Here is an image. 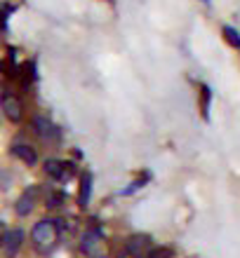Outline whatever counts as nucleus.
Returning <instances> with one entry per match:
<instances>
[{"label": "nucleus", "mask_w": 240, "mask_h": 258, "mask_svg": "<svg viewBox=\"0 0 240 258\" xmlns=\"http://www.w3.org/2000/svg\"><path fill=\"white\" fill-rule=\"evenodd\" d=\"M76 249L85 258H113L109 237H106L102 225H94V221H89L87 228L80 230V235L76 239Z\"/></svg>", "instance_id": "f03ea898"}, {"label": "nucleus", "mask_w": 240, "mask_h": 258, "mask_svg": "<svg viewBox=\"0 0 240 258\" xmlns=\"http://www.w3.org/2000/svg\"><path fill=\"white\" fill-rule=\"evenodd\" d=\"M113 258H137V256H132V253H127L125 249H120V251L113 253Z\"/></svg>", "instance_id": "f3484780"}, {"label": "nucleus", "mask_w": 240, "mask_h": 258, "mask_svg": "<svg viewBox=\"0 0 240 258\" xmlns=\"http://www.w3.org/2000/svg\"><path fill=\"white\" fill-rule=\"evenodd\" d=\"M146 258H174V249L165 244H153V249L146 253Z\"/></svg>", "instance_id": "4468645a"}, {"label": "nucleus", "mask_w": 240, "mask_h": 258, "mask_svg": "<svg viewBox=\"0 0 240 258\" xmlns=\"http://www.w3.org/2000/svg\"><path fill=\"white\" fill-rule=\"evenodd\" d=\"M92 188H94V176L92 171H80L78 174V195H76V204L78 209H87L89 207V200H92Z\"/></svg>", "instance_id": "9d476101"}, {"label": "nucleus", "mask_w": 240, "mask_h": 258, "mask_svg": "<svg viewBox=\"0 0 240 258\" xmlns=\"http://www.w3.org/2000/svg\"><path fill=\"white\" fill-rule=\"evenodd\" d=\"M153 244H156V242H153L151 235H146V232H132V235L125 237L123 249L137 258H146V253L153 249Z\"/></svg>", "instance_id": "1a4fd4ad"}, {"label": "nucleus", "mask_w": 240, "mask_h": 258, "mask_svg": "<svg viewBox=\"0 0 240 258\" xmlns=\"http://www.w3.org/2000/svg\"><path fill=\"white\" fill-rule=\"evenodd\" d=\"M42 204H45V209H50V211H59L64 204H66V192L55 183L52 188L42 190Z\"/></svg>", "instance_id": "9b49d317"}, {"label": "nucleus", "mask_w": 240, "mask_h": 258, "mask_svg": "<svg viewBox=\"0 0 240 258\" xmlns=\"http://www.w3.org/2000/svg\"><path fill=\"white\" fill-rule=\"evenodd\" d=\"M200 3H210V0H200Z\"/></svg>", "instance_id": "412c9836"}, {"label": "nucleus", "mask_w": 240, "mask_h": 258, "mask_svg": "<svg viewBox=\"0 0 240 258\" xmlns=\"http://www.w3.org/2000/svg\"><path fill=\"white\" fill-rule=\"evenodd\" d=\"M203 94H200V110H203V117H210V99H212V92H210V87H205L203 85V89H200Z\"/></svg>", "instance_id": "2eb2a0df"}, {"label": "nucleus", "mask_w": 240, "mask_h": 258, "mask_svg": "<svg viewBox=\"0 0 240 258\" xmlns=\"http://www.w3.org/2000/svg\"><path fill=\"white\" fill-rule=\"evenodd\" d=\"M7 230H10V225L0 218V244H3V239H5V235H7Z\"/></svg>", "instance_id": "dca6fc26"}, {"label": "nucleus", "mask_w": 240, "mask_h": 258, "mask_svg": "<svg viewBox=\"0 0 240 258\" xmlns=\"http://www.w3.org/2000/svg\"><path fill=\"white\" fill-rule=\"evenodd\" d=\"M26 244H28V232L24 230L21 225H14V228L7 230L5 239H3V244H0V253L5 258H19Z\"/></svg>", "instance_id": "0eeeda50"}, {"label": "nucleus", "mask_w": 240, "mask_h": 258, "mask_svg": "<svg viewBox=\"0 0 240 258\" xmlns=\"http://www.w3.org/2000/svg\"><path fill=\"white\" fill-rule=\"evenodd\" d=\"M106 3H116V0H106Z\"/></svg>", "instance_id": "aec40b11"}, {"label": "nucleus", "mask_w": 240, "mask_h": 258, "mask_svg": "<svg viewBox=\"0 0 240 258\" xmlns=\"http://www.w3.org/2000/svg\"><path fill=\"white\" fill-rule=\"evenodd\" d=\"M221 35H224V40L231 45V47H235V49H240V31L238 28H233V26H224L221 28Z\"/></svg>", "instance_id": "ddd939ff"}, {"label": "nucleus", "mask_w": 240, "mask_h": 258, "mask_svg": "<svg viewBox=\"0 0 240 258\" xmlns=\"http://www.w3.org/2000/svg\"><path fill=\"white\" fill-rule=\"evenodd\" d=\"M62 242H64V235H62V228H59V218L42 216L28 230V244H31L33 253H38V256H52L62 246Z\"/></svg>", "instance_id": "f257e3e1"}, {"label": "nucleus", "mask_w": 240, "mask_h": 258, "mask_svg": "<svg viewBox=\"0 0 240 258\" xmlns=\"http://www.w3.org/2000/svg\"><path fill=\"white\" fill-rule=\"evenodd\" d=\"M42 174L52 183H66L71 178H76L78 164L71 160H62V157H47V160H42Z\"/></svg>", "instance_id": "20e7f679"}, {"label": "nucleus", "mask_w": 240, "mask_h": 258, "mask_svg": "<svg viewBox=\"0 0 240 258\" xmlns=\"http://www.w3.org/2000/svg\"><path fill=\"white\" fill-rule=\"evenodd\" d=\"M149 181H151V174H149V171H141V174H139V178H134V181H132V183L127 185L125 190H120V195H123V197L134 195V192L141 190V188H144V185L149 183Z\"/></svg>", "instance_id": "f8f14e48"}, {"label": "nucleus", "mask_w": 240, "mask_h": 258, "mask_svg": "<svg viewBox=\"0 0 240 258\" xmlns=\"http://www.w3.org/2000/svg\"><path fill=\"white\" fill-rule=\"evenodd\" d=\"M42 188L40 183H28L24 185V190L14 200V216L17 218H28L33 216V211L38 209V204H42Z\"/></svg>", "instance_id": "7ed1b4c3"}, {"label": "nucleus", "mask_w": 240, "mask_h": 258, "mask_svg": "<svg viewBox=\"0 0 240 258\" xmlns=\"http://www.w3.org/2000/svg\"><path fill=\"white\" fill-rule=\"evenodd\" d=\"M10 155H12L14 160H19L21 164H26V167H35L38 160H40L38 146L24 141V139H14V141L10 143Z\"/></svg>", "instance_id": "6e6552de"}, {"label": "nucleus", "mask_w": 240, "mask_h": 258, "mask_svg": "<svg viewBox=\"0 0 240 258\" xmlns=\"http://www.w3.org/2000/svg\"><path fill=\"white\" fill-rule=\"evenodd\" d=\"M0 124H3V113H0Z\"/></svg>", "instance_id": "6ab92c4d"}, {"label": "nucleus", "mask_w": 240, "mask_h": 258, "mask_svg": "<svg viewBox=\"0 0 240 258\" xmlns=\"http://www.w3.org/2000/svg\"><path fill=\"white\" fill-rule=\"evenodd\" d=\"M0 113L5 120H10L12 124H21L26 122V101L21 99L19 94H14V92H5L3 99H0Z\"/></svg>", "instance_id": "423d86ee"}, {"label": "nucleus", "mask_w": 240, "mask_h": 258, "mask_svg": "<svg viewBox=\"0 0 240 258\" xmlns=\"http://www.w3.org/2000/svg\"><path fill=\"white\" fill-rule=\"evenodd\" d=\"M28 129H31V134L40 143H59L62 141V129L57 127L47 115H42V113H33V115H31Z\"/></svg>", "instance_id": "39448f33"}, {"label": "nucleus", "mask_w": 240, "mask_h": 258, "mask_svg": "<svg viewBox=\"0 0 240 258\" xmlns=\"http://www.w3.org/2000/svg\"><path fill=\"white\" fill-rule=\"evenodd\" d=\"M3 94H5V87H3V82H0V99H3Z\"/></svg>", "instance_id": "a211bd4d"}]
</instances>
